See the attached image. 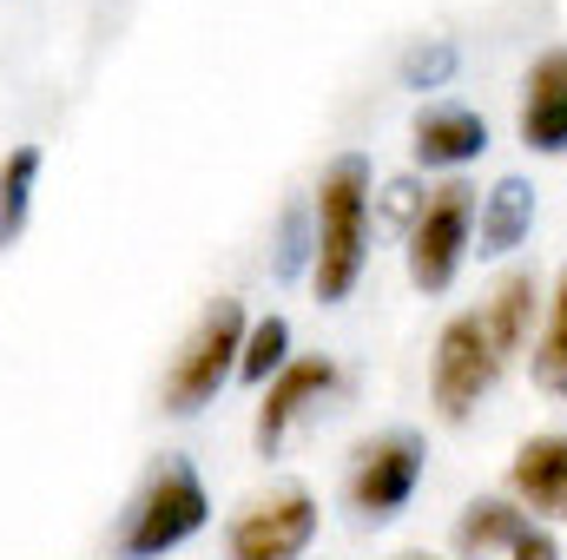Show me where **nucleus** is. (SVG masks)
<instances>
[{"instance_id":"nucleus-6","label":"nucleus","mask_w":567,"mask_h":560,"mask_svg":"<svg viewBox=\"0 0 567 560\" xmlns=\"http://www.w3.org/2000/svg\"><path fill=\"white\" fill-rule=\"evenodd\" d=\"M416 481H423V435L416 428H383L350 455L343 501L357 508V521H390V515L410 508Z\"/></svg>"},{"instance_id":"nucleus-10","label":"nucleus","mask_w":567,"mask_h":560,"mask_svg":"<svg viewBox=\"0 0 567 560\" xmlns=\"http://www.w3.org/2000/svg\"><path fill=\"white\" fill-rule=\"evenodd\" d=\"M410 152H416V165L429 172H455V165H468V158H482L488 152V120L475 113V106H423L416 113V126H410Z\"/></svg>"},{"instance_id":"nucleus-8","label":"nucleus","mask_w":567,"mask_h":560,"mask_svg":"<svg viewBox=\"0 0 567 560\" xmlns=\"http://www.w3.org/2000/svg\"><path fill=\"white\" fill-rule=\"evenodd\" d=\"M330 390H337V363H330V356H290L278 376L265 383V403H258V428H251L258 455H278L284 435H290V422L303 416L310 403H323Z\"/></svg>"},{"instance_id":"nucleus-13","label":"nucleus","mask_w":567,"mask_h":560,"mask_svg":"<svg viewBox=\"0 0 567 560\" xmlns=\"http://www.w3.org/2000/svg\"><path fill=\"white\" fill-rule=\"evenodd\" d=\"M522 528H528V508H522V501H508V495H475V501L455 515V554H468V560L508 554Z\"/></svg>"},{"instance_id":"nucleus-18","label":"nucleus","mask_w":567,"mask_h":560,"mask_svg":"<svg viewBox=\"0 0 567 560\" xmlns=\"http://www.w3.org/2000/svg\"><path fill=\"white\" fill-rule=\"evenodd\" d=\"M284 363H290V323H284V317H258L251 336H245L238 376H245V383H271Z\"/></svg>"},{"instance_id":"nucleus-17","label":"nucleus","mask_w":567,"mask_h":560,"mask_svg":"<svg viewBox=\"0 0 567 560\" xmlns=\"http://www.w3.org/2000/svg\"><path fill=\"white\" fill-rule=\"evenodd\" d=\"M310 265H317V211L310 205H284L278 245H271V271L290 283V278H303Z\"/></svg>"},{"instance_id":"nucleus-19","label":"nucleus","mask_w":567,"mask_h":560,"mask_svg":"<svg viewBox=\"0 0 567 560\" xmlns=\"http://www.w3.org/2000/svg\"><path fill=\"white\" fill-rule=\"evenodd\" d=\"M455 66H462V46H455V40H416V46L396 60V73H403L410 93H435V86H449Z\"/></svg>"},{"instance_id":"nucleus-16","label":"nucleus","mask_w":567,"mask_h":560,"mask_svg":"<svg viewBox=\"0 0 567 560\" xmlns=\"http://www.w3.org/2000/svg\"><path fill=\"white\" fill-rule=\"evenodd\" d=\"M33 178H40V145H13L0 158V251L27 231V205H33Z\"/></svg>"},{"instance_id":"nucleus-11","label":"nucleus","mask_w":567,"mask_h":560,"mask_svg":"<svg viewBox=\"0 0 567 560\" xmlns=\"http://www.w3.org/2000/svg\"><path fill=\"white\" fill-rule=\"evenodd\" d=\"M508 488L528 515L567 521V435H528L508 462Z\"/></svg>"},{"instance_id":"nucleus-14","label":"nucleus","mask_w":567,"mask_h":560,"mask_svg":"<svg viewBox=\"0 0 567 560\" xmlns=\"http://www.w3.org/2000/svg\"><path fill=\"white\" fill-rule=\"evenodd\" d=\"M535 310H542V283H535V271H508V278L488 290L482 323H488V336H495L502 363H508V356H522V343H528V330H535Z\"/></svg>"},{"instance_id":"nucleus-20","label":"nucleus","mask_w":567,"mask_h":560,"mask_svg":"<svg viewBox=\"0 0 567 560\" xmlns=\"http://www.w3.org/2000/svg\"><path fill=\"white\" fill-rule=\"evenodd\" d=\"M423 191H416V178H390L383 185V218L390 225H403V231H416V218H423Z\"/></svg>"},{"instance_id":"nucleus-4","label":"nucleus","mask_w":567,"mask_h":560,"mask_svg":"<svg viewBox=\"0 0 567 560\" xmlns=\"http://www.w3.org/2000/svg\"><path fill=\"white\" fill-rule=\"evenodd\" d=\"M502 376V350L482 323V310H462L442 323L435 336V356H429V396H435V416L442 422H468L482 409V396L495 390Z\"/></svg>"},{"instance_id":"nucleus-22","label":"nucleus","mask_w":567,"mask_h":560,"mask_svg":"<svg viewBox=\"0 0 567 560\" xmlns=\"http://www.w3.org/2000/svg\"><path fill=\"white\" fill-rule=\"evenodd\" d=\"M396 560H442V554H423V548H416V554H396Z\"/></svg>"},{"instance_id":"nucleus-1","label":"nucleus","mask_w":567,"mask_h":560,"mask_svg":"<svg viewBox=\"0 0 567 560\" xmlns=\"http://www.w3.org/2000/svg\"><path fill=\"white\" fill-rule=\"evenodd\" d=\"M370 198H377V172L363 152H343L323 165L317 178V265H310V290L317 303H343L363 265H370Z\"/></svg>"},{"instance_id":"nucleus-5","label":"nucleus","mask_w":567,"mask_h":560,"mask_svg":"<svg viewBox=\"0 0 567 560\" xmlns=\"http://www.w3.org/2000/svg\"><path fill=\"white\" fill-rule=\"evenodd\" d=\"M475 211H482V191H475L468 178H449V185L429 191L423 218H416V231H410V283H416L423 297H442V290L455 283L468 245H475Z\"/></svg>"},{"instance_id":"nucleus-12","label":"nucleus","mask_w":567,"mask_h":560,"mask_svg":"<svg viewBox=\"0 0 567 560\" xmlns=\"http://www.w3.org/2000/svg\"><path fill=\"white\" fill-rule=\"evenodd\" d=\"M535 231V185L522 172L495 178L482 191V211H475V238H482V258H508L522 238Z\"/></svg>"},{"instance_id":"nucleus-21","label":"nucleus","mask_w":567,"mask_h":560,"mask_svg":"<svg viewBox=\"0 0 567 560\" xmlns=\"http://www.w3.org/2000/svg\"><path fill=\"white\" fill-rule=\"evenodd\" d=\"M508 560H561V541H555L548 528H535V521H528V528L515 535V548H508Z\"/></svg>"},{"instance_id":"nucleus-2","label":"nucleus","mask_w":567,"mask_h":560,"mask_svg":"<svg viewBox=\"0 0 567 560\" xmlns=\"http://www.w3.org/2000/svg\"><path fill=\"white\" fill-rule=\"evenodd\" d=\"M212 521V495L198 481V468L185 455H165L145 488L126 508V528H120V560H165L172 548H185L198 528Z\"/></svg>"},{"instance_id":"nucleus-9","label":"nucleus","mask_w":567,"mask_h":560,"mask_svg":"<svg viewBox=\"0 0 567 560\" xmlns=\"http://www.w3.org/2000/svg\"><path fill=\"white\" fill-rule=\"evenodd\" d=\"M522 145L528 152H567V46H548L522 80Z\"/></svg>"},{"instance_id":"nucleus-7","label":"nucleus","mask_w":567,"mask_h":560,"mask_svg":"<svg viewBox=\"0 0 567 560\" xmlns=\"http://www.w3.org/2000/svg\"><path fill=\"white\" fill-rule=\"evenodd\" d=\"M310 541H317V501H310V488H278L271 501H251L231 521L225 554L231 560H303Z\"/></svg>"},{"instance_id":"nucleus-3","label":"nucleus","mask_w":567,"mask_h":560,"mask_svg":"<svg viewBox=\"0 0 567 560\" xmlns=\"http://www.w3.org/2000/svg\"><path fill=\"white\" fill-rule=\"evenodd\" d=\"M245 336H251L245 310H238L231 297H218V303L198 317V330L185 336V350L172 356V370H165V416H198L205 403H218V390L238 376Z\"/></svg>"},{"instance_id":"nucleus-15","label":"nucleus","mask_w":567,"mask_h":560,"mask_svg":"<svg viewBox=\"0 0 567 560\" xmlns=\"http://www.w3.org/2000/svg\"><path fill=\"white\" fill-rule=\"evenodd\" d=\"M528 370H535V390H542V396L567 403V265H561V278H555L548 323H542V336H535V356H528Z\"/></svg>"}]
</instances>
